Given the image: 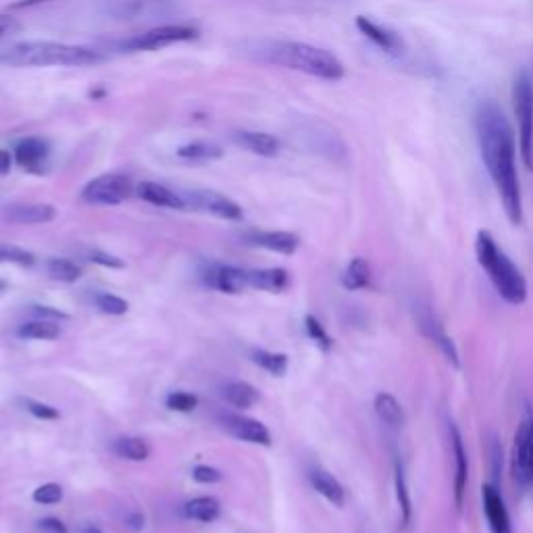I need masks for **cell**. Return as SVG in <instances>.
Listing matches in <instances>:
<instances>
[{
    "mask_svg": "<svg viewBox=\"0 0 533 533\" xmlns=\"http://www.w3.org/2000/svg\"><path fill=\"white\" fill-rule=\"evenodd\" d=\"M475 129L481 148V158L500 194L504 213L513 226L523 223V196L515 163V134L507 115L492 100H484L475 113Z\"/></svg>",
    "mask_w": 533,
    "mask_h": 533,
    "instance_id": "6da1fadb",
    "label": "cell"
},
{
    "mask_svg": "<svg viewBox=\"0 0 533 533\" xmlns=\"http://www.w3.org/2000/svg\"><path fill=\"white\" fill-rule=\"evenodd\" d=\"M248 53L255 55L258 61L300 71V74L319 79H329V82L344 77V65L336 55H331L326 48L305 45V42L266 40L258 42Z\"/></svg>",
    "mask_w": 533,
    "mask_h": 533,
    "instance_id": "7a4b0ae2",
    "label": "cell"
},
{
    "mask_svg": "<svg viewBox=\"0 0 533 533\" xmlns=\"http://www.w3.org/2000/svg\"><path fill=\"white\" fill-rule=\"evenodd\" d=\"M100 61H105V55L96 48L50 40L19 42L0 50V63L9 67H85Z\"/></svg>",
    "mask_w": 533,
    "mask_h": 533,
    "instance_id": "3957f363",
    "label": "cell"
},
{
    "mask_svg": "<svg viewBox=\"0 0 533 533\" xmlns=\"http://www.w3.org/2000/svg\"><path fill=\"white\" fill-rule=\"evenodd\" d=\"M475 255H478V263L481 269L488 273L489 282L494 284L496 292L500 294L504 302L513 307H521L528 300V282L521 269L510 261L507 252H504L492 234L481 229L475 237Z\"/></svg>",
    "mask_w": 533,
    "mask_h": 533,
    "instance_id": "277c9868",
    "label": "cell"
},
{
    "mask_svg": "<svg viewBox=\"0 0 533 533\" xmlns=\"http://www.w3.org/2000/svg\"><path fill=\"white\" fill-rule=\"evenodd\" d=\"M510 473L515 486L533 496V410L529 408L518 423L510 455Z\"/></svg>",
    "mask_w": 533,
    "mask_h": 533,
    "instance_id": "5b68a950",
    "label": "cell"
},
{
    "mask_svg": "<svg viewBox=\"0 0 533 533\" xmlns=\"http://www.w3.org/2000/svg\"><path fill=\"white\" fill-rule=\"evenodd\" d=\"M513 106L518 119V146L525 167L533 171V84L521 71L513 84Z\"/></svg>",
    "mask_w": 533,
    "mask_h": 533,
    "instance_id": "8992f818",
    "label": "cell"
},
{
    "mask_svg": "<svg viewBox=\"0 0 533 533\" xmlns=\"http://www.w3.org/2000/svg\"><path fill=\"white\" fill-rule=\"evenodd\" d=\"M134 194L132 177L124 176V173H105L85 184L82 190L84 203L88 205H121Z\"/></svg>",
    "mask_w": 533,
    "mask_h": 533,
    "instance_id": "52a82bcc",
    "label": "cell"
},
{
    "mask_svg": "<svg viewBox=\"0 0 533 533\" xmlns=\"http://www.w3.org/2000/svg\"><path fill=\"white\" fill-rule=\"evenodd\" d=\"M198 38V30L192 25L171 24V25H158L153 30L134 35V38L126 40L121 48L129 50V53H138V50H161L165 46L177 45V42H190Z\"/></svg>",
    "mask_w": 533,
    "mask_h": 533,
    "instance_id": "ba28073f",
    "label": "cell"
},
{
    "mask_svg": "<svg viewBox=\"0 0 533 533\" xmlns=\"http://www.w3.org/2000/svg\"><path fill=\"white\" fill-rule=\"evenodd\" d=\"M415 321H417V327H419L421 334L427 337L431 344L437 346L446 361H448V365L458 369L460 358H458L457 346H455V342H452V337L446 336L442 323H439V319L436 317V311L431 308L429 302H417Z\"/></svg>",
    "mask_w": 533,
    "mask_h": 533,
    "instance_id": "9c48e42d",
    "label": "cell"
},
{
    "mask_svg": "<svg viewBox=\"0 0 533 533\" xmlns=\"http://www.w3.org/2000/svg\"><path fill=\"white\" fill-rule=\"evenodd\" d=\"M109 13L115 19L124 21H155L177 13V5L173 0H119L111 5Z\"/></svg>",
    "mask_w": 533,
    "mask_h": 533,
    "instance_id": "30bf717a",
    "label": "cell"
},
{
    "mask_svg": "<svg viewBox=\"0 0 533 533\" xmlns=\"http://www.w3.org/2000/svg\"><path fill=\"white\" fill-rule=\"evenodd\" d=\"M186 200V208H194V211H203L208 215H215L219 219L237 221L242 219V206L234 203L232 198L223 196V194L215 190H192L182 194Z\"/></svg>",
    "mask_w": 533,
    "mask_h": 533,
    "instance_id": "8fae6325",
    "label": "cell"
},
{
    "mask_svg": "<svg viewBox=\"0 0 533 533\" xmlns=\"http://www.w3.org/2000/svg\"><path fill=\"white\" fill-rule=\"evenodd\" d=\"M448 439L452 457H455V507L457 510H463L467 484H469V457H467L463 436L455 421H448Z\"/></svg>",
    "mask_w": 533,
    "mask_h": 533,
    "instance_id": "7c38bea8",
    "label": "cell"
},
{
    "mask_svg": "<svg viewBox=\"0 0 533 533\" xmlns=\"http://www.w3.org/2000/svg\"><path fill=\"white\" fill-rule=\"evenodd\" d=\"M481 500H484V513L488 518V528L492 533H515L513 523L507 504L500 494V488L494 486L492 481L481 488Z\"/></svg>",
    "mask_w": 533,
    "mask_h": 533,
    "instance_id": "4fadbf2b",
    "label": "cell"
},
{
    "mask_svg": "<svg viewBox=\"0 0 533 533\" xmlns=\"http://www.w3.org/2000/svg\"><path fill=\"white\" fill-rule=\"evenodd\" d=\"M50 146L45 138L32 136V138H24L17 142L15 146V161L21 169L42 176L48 169Z\"/></svg>",
    "mask_w": 533,
    "mask_h": 533,
    "instance_id": "5bb4252c",
    "label": "cell"
},
{
    "mask_svg": "<svg viewBox=\"0 0 533 533\" xmlns=\"http://www.w3.org/2000/svg\"><path fill=\"white\" fill-rule=\"evenodd\" d=\"M357 27H358V32L365 35V38H369L373 45L384 50V53L392 55V56H400L402 53H405V42H402L400 35L392 30H387V27H384V25L376 24L373 19L358 15Z\"/></svg>",
    "mask_w": 533,
    "mask_h": 533,
    "instance_id": "9a60e30c",
    "label": "cell"
},
{
    "mask_svg": "<svg viewBox=\"0 0 533 533\" xmlns=\"http://www.w3.org/2000/svg\"><path fill=\"white\" fill-rule=\"evenodd\" d=\"M223 427H226L234 437L242 439V442L271 446L269 429L256 419H248V417H242V415H227L226 419H223Z\"/></svg>",
    "mask_w": 533,
    "mask_h": 533,
    "instance_id": "2e32d148",
    "label": "cell"
},
{
    "mask_svg": "<svg viewBox=\"0 0 533 533\" xmlns=\"http://www.w3.org/2000/svg\"><path fill=\"white\" fill-rule=\"evenodd\" d=\"M208 286H213L215 290L226 292V294H242L246 287H250V271H242L237 266H215L208 271L206 277Z\"/></svg>",
    "mask_w": 533,
    "mask_h": 533,
    "instance_id": "e0dca14e",
    "label": "cell"
},
{
    "mask_svg": "<svg viewBox=\"0 0 533 533\" xmlns=\"http://www.w3.org/2000/svg\"><path fill=\"white\" fill-rule=\"evenodd\" d=\"M232 140L236 146L248 150L252 155L258 156H276L279 153V140L276 136L265 134V132H234Z\"/></svg>",
    "mask_w": 533,
    "mask_h": 533,
    "instance_id": "ac0fdd59",
    "label": "cell"
},
{
    "mask_svg": "<svg viewBox=\"0 0 533 533\" xmlns=\"http://www.w3.org/2000/svg\"><path fill=\"white\" fill-rule=\"evenodd\" d=\"M56 217L55 206L50 205H13L5 211V219L19 226H38V223H48Z\"/></svg>",
    "mask_w": 533,
    "mask_h": 533,
    "instance_id": "d6986e66",
    "label": "cell"
},
{
    "mask_svg": "<svg viewBox=\"0 0 533 533\" xmlns=\"http://www.w3.org/2000/svg\"><path fill=\"white\" fill-rule=\"evenodd\" d=\"M307 138V142H311V148L315 153H321L329 158H340L346 155V148L342 140L337 138L336 132H331V129L323 127V126H308V129H305V134H302Z\"/></svg>",
    "mask_w": 533,
    "mask_h": 533,
    "instance_id": "ffe728a7",
    "label": "cell"
},
{
    "mask_svg": "<svg viewBox=\"0 0 533 533\" xmlns=\"http://www.w3.org/2000/svg\"><path fill=\"white\" fill-rule=\"evenodd\" d=\"M136 194L142 200H146V203L155 205V206H165V208H177V211H182L186 208V200L182 194L173 192L171 188L163 184H156V182H142L138 184V190Z\"/></svg>",
    "mask_w": 533,
    "mask_h": 533,
    "instance_id": "44dd1931",
    "label": "cell"
},
{
    "mask_svg": "<svg viewBox=\"0 0 533 533\" xmlns=\"http://www.w3.org/2000/svg\"><path fill=\"white\" fill-rule=\"evenodd\" d=\"M250 240L255 242L256 246L271 252H279V255H294L300 246V237L290 232H256L250 236Z\"/></svg>",
    "mask_w": 533,
    "mask_h": 533,
    "instance_id": "7402d4cb",
    "label": "cell"
},
{
    "mask_svg": "<svg viewBox=\"0 0 533 533\" xmlns=\"http://www.w3.org/2000/svg\"><path fill=\"white\" fill-rule=\"evenodd\" d=\"M308 479H311V486L315 488V492L323 496L327 502L334 504V507L342 508L344 507V500H346V492L340 481H337L334 475L327 473V471H321V469H315L308 475Z\"/></svg>",
    "mask_w": 533,
    "mask_h": 533,
    "instance_id": "603a6c76",
    "label": "cell"
},
{
    "mask_svg": "<svg viewBox=\"0 0 533 533\" xmlns=\"http://www.w3.org/2000/svg\"><path fill=\"white\" fill-rule=\"evenodd\" d=\"M290 286V276L282 266H273V269L250 271V287L265 292H284Z\"/></svg>",
    "mask_w": 533,
    "mask_h": 533,
    "instance_id": "cb8c5ba5",
    "label": "cell"
},
{
    "mask_svg": "<svg viewBox=\"0 0 533 533\" xmlns=\"http://www.w3.org/2000/svg\"><path fill=\"white\" fill-rule=\"evenodd\" d=\"M371 284V266L363 256H355L342 273V286L348 292L365 290Z\"/></svg>",
    "mask_w": 533,
    "mask_h": 533,
    "instance_id": "d4e9b609",
    "label": "cell"
},
{
    "mask_svg": "<svg viewBox=\"0 0 533 533\" xmlns=\"http://www.w3.org/2000/svg\"><path fill=\"white\" fill-rule=\"evenodd\" d=\"M373 408H376L379 421L390 425V427H400V425L405 423V410H402L400 402L396 400L392 394L379 392L376 396V400H373Z\"/></svg>",
    "mask_w": 533,
    "mask_h": 533,
    "instance_id": "484cf974",
    "label": "cell"
},
{
    "mask_svg": "<svg viewBox=\"0 0 533 533\" xmlns=\"http://www.w3.org/2000/svg\"><path fill=\"white\" fill-rule=\"evenodd\" d=\"M394 489H396V502H398V508H400V521L405 528H408L410 518H413V500H410L405 467H402L400 460H396L394 463Z\"/></svg>",
    "mask_w": 533,
    "mask_h": 533,
    "instance_id": "4316f807",
    "label": "cell"
},
{
    "mask_svg": "<svg viewBox=\"0 0 533 533\" xmlns=\"http://www.w3.org/2000/svg\"><path fill=\"white\" fill-rule=\"evenodd\" d=\"M223 398L236 408H250L258 402V392L246 381H229L223 386Z\"/></svg>",
    "mask_w": 533,
    "mask_h": 533,
    "instance_id": "83f0119b",
    "label": "cell"
},
{
    "mask_svg": "<svg viewBox=\"0 0 533 533\" xmlns=\"http://www.w3.org/2000/svg\"><path fill=\"white\" fill-rule=\"evenodd\" d=\"M177 156L184 158V161H192V163H205V161H215V158L223 156V150L213 142H205V140H196L186 144L177 150Z\"/></svg>",
    "mask_w": 533,
    "mask_h": 533,
    "instance_id": "f1b7e54d",
    "label": "cell"
},
{
    "mask_svg": "<svg viewBox=\"0 0 533 533\" xmlns=\"http://www.w3.org/2000/svg\"><path fill=\"white\" fill-rule=\"evenodd\" d=\"M221 513V504L211 496H200L186 504V517L200 523H211Z\"/></svg>",
    "mask_w": 533,
    "mask_h": 533,
    "instance_id": "f546056e",
    "label": "cell"
},
{
    "mask_svg": "<svg viewBox=\"0 0 533 533\" xmlns=\"http://www.w3.org/2000/svg\"><path fill=\"white\" fill-rule=\"evenodd\" d=\"M17 334L27 340H56L61 336V327L55 321H42L35 319L21 326Z\"/></svg>",
    "mask_w": 533,
    "mask_h": 533,
    "instance_id": "4dcf8cb0",
    "label": "cell"
},
{
    "mask_svg": "<svg viewBox=\"0 0 533 533\" xmlns=\"http://www.w3.org/2000/svg\"><path fill=\"white\" fill-rule=\"evenodd\" d=\"M113 448H115V455L117 457L127 458V460H136V463L146 460L150 457L148 444L140 437H121V439H117V442H115Z\"/></svg>",
    "mask_w": 533,
    "mask_h": 533,
    "instance_id": "1f68e13d",
    "label": "cell"
},
{
    "mask_svg": "<svg viewBox=\"0 0 533 533\" xmlns=\"http://www.w3.org/2000/svg\"><path fill=\"white\" fill-rule=\"evenodd\" d=\"M46 271L55 282H63V284H74L82 277V269H79L75 263L67 261V258H50L46 265Z\"/></svg>",
    "mask_w": 533,
    "mask_h": 533,
    "instance_id": "d6a6232c",
    "label": "cell"
},
{
    "mask_svg": "<svg viewBox=\"0 0 533 533\" xmlns=\"http://www.w3.org/2000/svg\"><path fill=\"white\" fill-rule=\"evenodd\" d=\"M252 361L258 367H263L265 371H269L271 376L282 377L287 371V357L282 352H269V350H255L252 352Z\"/></svg>",
    "mask_w": 533,
    "mask_h": 533,
    "instance_id": "836d02e7",
    "label": "cell"
},
{
    "mask_svg": "<svg viewBox=\"0 0 533 533\" xmlns=\"http://www.w3.org/2000/svg\"><path fill=\"white\" fill-rule=\"evenodd\" d=\"M0 263L32 266L35 263V258L32 252H27L25 248L13 246V244H0Z\"/></svg>",
    "mask_w": 533,
    "mask_h": 533,
    "instance_id": "e575fe53",
    "label": "cell"
},
{
    "mask_svg": "<svg viewBox=\"0 0 533 533\" xmlns=\"http://www.w3.org/2000/svg\"><path fill=\"white\" fill-rule=\"evenodd\" d=\"M95 300H96V307L105 315H126L129 311V305L124 298L115 297V294H109V292L96 294Z\"/></svg>",
    "mask_w": 533,
    "mask_h": 533,
    "instance_id": "d590c367",
    "label": "cell"
},
{
    "mask_svg": "<svg viewBox=\"0 0 533 533\" xmlns=\"http://www.w3.org/2000/svg\"><path fill=\"white\" fill-rule=\"evenodd\" d=\"M305 326H307V334H308V337H311V340H313L317 346H319L321 350H329L331 346H334V340H331L329 334L326 331V327L321 326V323H319V319H317V317L307 315Z\"/></svg>",
    "mask_w": 533,
    "mask_h": 533,
    "instance_id": "8d00e7d4",
    "label": "cell"
},
{
    "mask_svg": "<svg viewBox=\"0 0 533 533\" xmlns=\"http://www.w3.org/2000/svg\"><path fill=\"white\" fill-rule=\"evenodd\" d=\"M198 407V398L188 392H171L167 396V408L177 410V413H192Z\"/></svg>",
    "mask_w": 533,
    "mask_h": 533,
    "instance_id": "74e56055",
    "label": "cell"
},
{
    "mask_svg": "<svg viewBox=\"0 0 533 533\" xmlns=\"http://www.w3.org/2000/svg\"><path fill=\"white\" fill-rule=\"evenodd\" d=\"M34 500L38 504H56L63 500V488L56 484H45L34 492Z\"/></svg>",
    "mask_w": 533,
    "mask_h": 533,
    "instance_id": "f35d334b",
    "label": "cell"
},
{
    "mask_svg": "<svg viewBox=\"0 0 533 533\" xmlns=\"http://www.w3.org/2000/svg\"><path fill=\"white\" fill-rule=\"evenodd\" d=\"M489 465H492V484L498 486L502 471V446L496 437H492V442H489Z\"/></svg>",
    "mask_w": 533,
    "mask_h": 533,
    "instance_id": "ab89813d",
    "label": "cell"
},
{
    "mask_svg": "<svg viewBox=\"0 0 533 533\" xmlns=\"http://www.w3.org/2000/svg\"><path fill=\"white\" fill-rule=\"evenodd\" d=\"M192 478H194V481H198V484H217V481L223 479V475H221V471L215 469V467L198 465L196 469L192 471Z\"/></svg>",
    "mask_w": 533,
    "mask_h": 533,
    "instance_id": "60d3db41",
    "label": "cell"
},
{
    "mask_svg": "<svg viewBox=\"0 0 533 533\" xmlns=\"http://www.w3.org/2000/svg\"><path fill=\"white\" fill-rule=\"evenodd\" d=\"M25 408L30 410L34 417H38V419H59V410H56L55 407L42 405V402L25 400Z\"/></svg>",
    "mask_w": 533,
    "mask_h": 533,
    "instance_id": "b9f144b4",
    "label": "cell"
},
{
    "mask_svg": "<svg viewBox=\"0 0 533 533\" xmlns=\"http://www.w3.org/2000/svg\"><path fill=\"white\" fill-rule=\"evenodd\" d=\"M90 261L103 266H113V269H121V266H124V261H121V258L106 255V252H100V250L90 252Z\"/></svg>",
    "mask_w": 533,
    "mask_h": 533,
    "instance_id": "7bdbcfd3",
    "label": "cell"
},
{
    "mask_svg": "<svg viewBox=\"0 0 533 533\" xmlns=\"http://www.w3.org/2000/svg\"><path fill=\"white\" fill-rule=\"evenodd\" d=\"M32 313L38 317L42 321H61V319H67V315L61 313V311H55V308L50 307H32Z\"/></svg>",
    "mask_w": 533,
    "mask_h": 533,
    "instance_id": "ee69618b",
    "label": "cell"
},
{
    "mask_svg": "<svg viewBox=\"0 0 533 533\" xmlns=\"http://www.w3.org/2000/svg\"><path fill=\"white\" fill-rule=\"evenodd\" d=\"M19 30H21V24H19V21L15 17L5 15V13H0V38H3V35L15 34Z\"/></svg>",
    "mask_w": 533,
    "mask_h": 533,
    "instance_id": "f6af8a7d",
    "label": "cell"
},
{
    "mask_svg": "<svg viewBox=\"0 0 533 533\" xmlns=\"http://www.w3.org/2000/svg\"><path fill=\"white\" fill-rule=\"evenodd\" d=\"M40 528L48 531V533H67V528H65V523L59 521V518H53L48 517L45 521H40Z\"/></svg>",
    "mask_w": 533,
    "mask_h": 533,
    "instance_id": "bcb514c9",
    "label": "cell"
},
{
    "mask_svg": "<svg viewBox=\"0 0 533 533\" xmlns=\"http://www.w3.org/2000/svg\"><path fill=\"white\" fill-rule=\"evenodd\" d=\"M11 165H13L11 153H6V150L0 148V176H5V173H9L11 171Z\"/></svg>",
    "mask_w": 533,
    "mask_h": 533,
    "instance_id": "7dc6e473",
    "label": "cell"
},
{
    "mask_svg": "<svg viewBox=\"0 0 533 533\" xmlns=\"http://www.w3.org/2000/svg\"><path fill=\"white\" fill-rule=\"evenodd\" d=\"M38 3H45V0H21V3L13 5V9H25V6H34Z\"/></svg>",
    "mask_w": 533,
    "mask_h": 533,
    "instance_id": "c3c4849f",
    "label": "cell"
},
{
    "mask_svg": "<svg viewBox=\"0 0 533 533\" xmlns=\"http://www.w3.org/2000/svg\"><path fill=\"white\" fill-rule=\"evenodd\" d=\"M129 525H132L134 529H142L144 528V517L142 515H134L129 518Z\"/></svg>",
    "mask_w": 533,
    "mask_h": 533,
    "instance_id": "681fc988",
    "label": "cell"
},
{
    "mask_svg": "<svg viewBox=\"0 0 533 533\" xmlns=\"http://www.w3.org/2000/svg\"><path fill=\"white\" fill-rule=\"evenodd\" d=\"M77 533H103V531H100L98 528H95V525H84V528L79 529Z\"/></svg>",
    "mask_w": 533,
    "mask_h": 533,
    "instance_id": "f907efd6",
    "label": "cell"
},
{
    "mask_svg": "<svg viewBox=\"0 0 533 533\" xmlns=\"http://www.w3.org/2000/svg\"><path fill=\"white\" fill-rule=\"evenodd\" d=\"M5 287H6V284L3 282V279H0V292H3V290H5Z\"/></svg>",
    "mask_w": 533,
    "mask_h": 533,
    "instance_id": "816d5d0a",
    "label": "cell"
}]
</instances>
